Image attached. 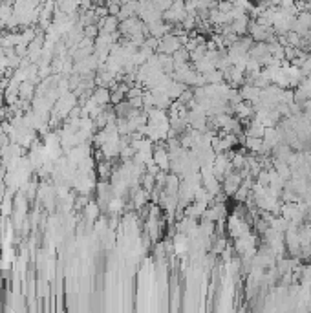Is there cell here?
<instances>
[{"label":"cell","mask_w":311,"mask_h":313,"mask_svg":"<svg viewBox=\"0 0 311 313\" xmlns=\"http://www.w3.org/2000/svg\"><path fill=\"white\" fill-rule=\"evenodd\" d=\"M227 234L231 236L232 240L238 238V236H243V234H247L251 231L249 227V222L245 220V216H240L236 212H232L229 220H227Z\"/></svg>","instance_id":"6da1fadb"},{"label":"cell","mask_w":311,"mask_h":313,"mask_svg":"<svg viewBox=\"0 0 311 313\" xmlns=\"http://www.w3.org/2000/svg\"><path fill=\"white\" fill-rule=\"evenodd\" d=\"M187 9H185V0H174L172 6L163 11V20L170 24H181V20L185 18Z\"/></svg>","instance_id":"7a4b0ae2"},{"label":"cell","mask_w":311,"mask_h":313,"mask_svg":"<svg viewBox=\"0 0 311 313\" xmlns=\"http://www.w3.org/2000/svg\"><path fill=\"white\" fill-rule=\"evenodd\" d=\"M183 48V44L180 42V37H176L174 33H167L159 39L158 44V53H165V55H174L176 51Z\"/></svg>","instance_id":"3957f363"},{"label":"cell","mask_w":311,"mask_h":313,"mask_svg":"<svg viewBox=\"0 0 311 313\" xmlns=\"http://www.w3.org/2000/svg\"><path fill=\"white\" fill-rule=\"evenodd\" d=\"M242 185V176L238 171L229 172L223 180H221V191L227 194V196H234V193L238 191V187Z\"/></svg>","instance_id":"277c9868"},{"label":"cell","mask_w":311,"mask_h":313,"mask_svg":"<svg viewBox=\"0 0 311 313\" xmlns=\"http://www.w3.org/2000/svg\"><path fill=\"white\" fill-rule=\"evenodd\" d=\"M152 160L156 161V165L161 169V171H170V156H169V150L165 147L163 143L158 145V147H154V152H152Z\"/></svg>","instance_id":"5b68a950"},{"label":"cell","mask_w":311,"mask_h":313,"mask_svg":"<svg viewBox=\"0 0 311 313\" xmlns=\"http://www.w3.org/2000/svg\"><path fill=\"white\" fill-rule=\"evenodd\" d=\"M311 29V9H302L299 11V15L295 17L293 22V31H297L299 35H304L306 31Z\"/></svg>","instance_id":"8992f818"},{"label":"cell","mask_w":311,"mask_h":313,"mask_svg":"<svg viewBox=\"0 0 311 313\" xmlns=\"http://www.w3.org/2000/svg\"><path fill=\"white\" fill-rule=\"evenodd\" d=\"M238 90H240V96H242L243 101L251 103V104H256V103L260 101L262 88H258L256 85H243Z\"/></svg>","instance_id":"52a82bcc"},{"label":"cell","mask_w":311,"mask_h":313,"mask_svg":"<svg viewBox=\"0 0 311 313\" xmlns=\"http://www.w3.org/2000/svg\"><path fill=\"white\" fill-rule=\"evenodd\" d=\"M97 28H99V33H115L119 31V18L113 15H106L97 20Z\"/></svg>","instance_id":"ba28073f"},{"label":"cell","mask_w":311,"mask_h":313,"mask_svg":"<svg viewBox=\"0 0 311 313\" xmlns=\"http://www.w3.org/2000/svg\"><path fill=\"white\" fill-rule=\"evenodd\" d=\"M92 97H94V99H96L101 106H108V104H112V90L106 88V86H97V88H94Z\"/></svg>","instance_id":"9c48e42d"},{"label":"cell","mask_w":311,"mask_h":313,"mask_svg":"<svg viewBox=\"0 0 311 313\" xmlns=\"http://www.w3.org/2000/svg\"><path fill=\"white\" fill-rule=\"evenodd\" d=\"M97 176L101 178V180H110L112 178V172H113V165H112V160H106V158H103V160L97 161Z\"/></svg>","instance_id":"30bf717a"},{"label":"cell","mask_w":311,"mask_h":313,"mask_svg":"<svg viewBox=\"0 0 311 313\" xmlns=\"http://www.w3.org/2000/svg\"><path fill=\"white\" fill-rule=\"evenodd\" d=\"M35 94H37L35 83H31V81H22V83L18 85V96H20V99H24V101H31L35 97Z\"/></svg>","instance_id":"8fae6325"},{"label":"cell","mask_w":311,"mask_h":313,"mask_svg":"<svg viewBox=\"0 0 311 313\" xmlns=\"http://www.w3.org/2000/svg\"><path fill=\"white\" fill-rule=\"evenodd\" d=\"M249 22H251L249 15H245V17H242V18H234V20L231 22V29L238 35V37H242V35H247Z\"/></svg>","instance_id":"7c38bea8"},{"label":"cell","mask_w":311,"mask_h":313,"mask_svg":"<svg viewBox=\"0 0 311 313\" xmlns=\"http://www.w3.org/2000/svg\"><path fill=\"white\" fill-rule=\"evenodd\" d=\"M83 212H85V216H86V220H88V222L96 223V220L99 218V214H101V207H99V204H97V202H88V204L85 205Z\"/></svg>","instance_id":"4fadbf2b"},{"label":"cell","mask_w":311,"mask_h":313,"mask_svg":"<svg viewBox=\"0 0 311 313\" xmlns=\"http://www.w3.org/2000/svg\"><path fill=\"white\" fill-rule=\"evenodd\" d=\"M172 59H174V70H178V68H181V66L189 64V61H191V53H189L185 48H180V50L172 55Z\"/></svg>","instance_id":"5bb4252c"},{"label":"cell","mask_w":311,"mask_h":313,"mask_svg":"<svg viewBox=\"0 0 311 313\" xmlns=\"http://www.w3.org/2000/svg\"><path fill=\"white\" fill-rule=\"evenodd\" d=\"M141 187L148 193H152L154 189H156V176L150 174V172H143L141 176Z\"/></svg>","instance_id":"9a60e30c"},{"label":"cell","mask_w":311,"mask_h":313,"mask_svg":"<svg viewBox=\"0 0 311 313\" xmlns=\"http://www.w3.org/2000/svg\"><path fill=\"white\" fill-rule=\"evenodd\" d=\"M299 68L304 77H310L311 75V53H306L304 57H302V63H300Z\"/></svg>","instance_id":"2e32d148"},{"label":"cell","mask_w":311,"mask_h":313,"mask_svg":"<svg viewBox=\"0 0 311 313\" xmlns=\"http://www.w3.org/2000/svg\"><path fill=\"white\" fill-rule=\"evenodd\" d=\"M106 7H108V15H113V17H117L119 11H121V0H113V2H108Z\"/></svg>","instance_id":"e0dca14e"},{"label":"cell","mask_w":311,"mask_h":313,"mask_svg":"<svg viewBox=\"0 0 311 313\" xmlns=\"http://www.w3.org/2000/svg\"><path fill=\"white\" fill-rule=\"evenodd\" d=\"M128 103H130L132 108H139V110H143V96H139V97H132V99H128Z\"/></svg>","instance_id":"ac0fdd59"},{"label":"cell","mask_w":311,"mask_h":313,"mask_svg":"<svg viewBox=\"0 0 311 313\" xmlns=\"http://www.w3.org/2000/svg\"><path fill=\"white\" fill-rule=\"evenodd\" d=\"M0 2H9V4H11L13 0H0Z\"/></svg>","instance_id":"d6986e66"},{"label":"cell","mask_w":311,"mask_h":313,"mask_svg":"<svg viewBox=\"0 0 311 313\" xmlns=\"http://www.w3.org/2000/svg\"><path fill=\"white\" fill-rule=\"evenodd\" d=\"M2 99H4V96H0V106H2Z\"/></svg>","instance_id":"ffe728a7"},{"label":"cell","mask_w":311,"mask_h":313,"mask_svg":"<svg viewBox=\"0 0 311 313\" xmlns=\"http://www.w3.org/2000/svg\"><path fill=\"white\" fill-rule=\"evenodd\" d=\"M308 262H311V256H310V260H308Z\"/></svg>","instance_id":"44dd1931"}]
</instances>
